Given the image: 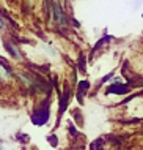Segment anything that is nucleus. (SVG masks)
<instances>
[]
</instances>
